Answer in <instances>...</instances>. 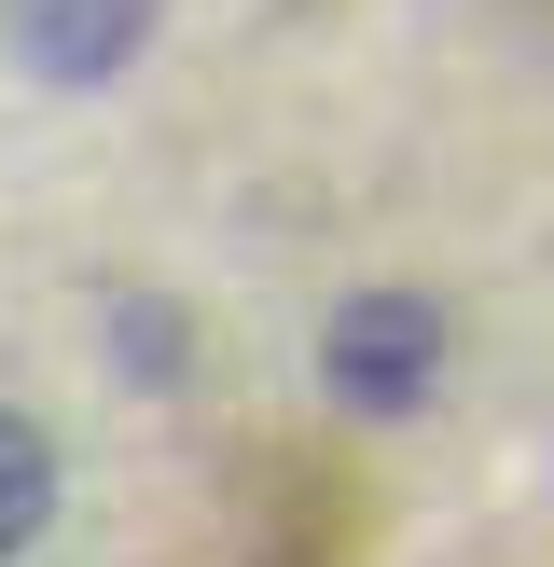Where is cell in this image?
<instances>
[{
  "mask_svg": "<svg viewBox=\"0 0 554 567\" xmlns=\"http://www.w3.org/2000/svg\"><path fill=\"white\" fill-rule=\"evenodd\" d=\"M0 42H14L28 83L98 97V83H125L138 55L166 42V0H0Z\"/></svg>",
  "mask_w": 554,
  "mask_h": 567,
  "instance_id": "7a4b0ae2",
  "label": "cell"
},
{
  "mask_svg": "<svg viewBox=\"0 0 554 567\" xmlns=\"http://www.w3.org/2000/svg\"><path fill=\"white\" fill-rule=\"evenodd\" d=\"M98 360H111V388H138V402H166V388L194 374V319H181V291H153V277H125V291L98 305Z\"/></svg>",
  "mask_w": 554,
  "mask_h": 567,
  "instance_id": "3957f363",
  "label": "cell"
},
{
  "mask_svg": "<svg viewBox=\"0 0 554 567\" xmlns=\"http://www.w3.org/2000/svg\"><path fill=\"white\" fill-rule=\"evenodd\" d=\"M55 485H70V471H55V430L0 402V567H14V554L55 526Z\"/></svg>",
  "mask_w": 554,
  "mask_h": 567,
  "instance_id": "277c9868",
  "label": "cell"
},
{
  "mask_svg": "<svg viewBox=\"0 0 554 567\" xmlns=\"http://www.w3.org/2000/svg\"><path fill=\"white\" fill-rule=\"evenodd\" d=\"M319 402L360 415V430H402V415L443 402V374H458V319H443L430 277H360V291H332L319 319Z\"/></svg>",
  "mask_w": 554,
  "mask_h": 567,
  "instance_id": "6da1fadb",
  "label": "cell"
}]
</instances>
